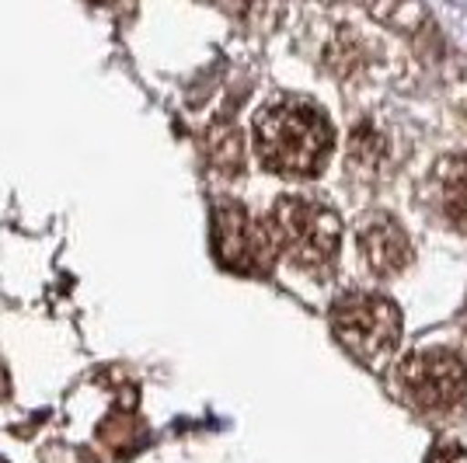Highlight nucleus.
Instances as JSON below:
<instances>
[{
    "label": "nucleus",
    "mask_w": 467,
    "mask_h": 463,
    "mask_svg": "<svg viewBox=\"0 0 467 463\" xmlns=\"http://www.w3.org/2000/svg\"><path fill=\"white\" fill-rule=\"evenodd\" d=\"M331 331L338 345L367 366H380L398 352L401 310L380 293H346L331 307Z\"/></svg>",
    "instance_id": "7ed1b4c3"
},
{
    "label": "nucleus",
    "mask_w": 467,
    "mask_h": 463,
    "mask_svg": "<svg viewBox=\"0 0 467 463\" xmlns=\"http://www.w3.org/2000/svg\"><path fill=\"white\" fill-rule=\"evenodd\" d=\"M335 133L328 116L304 98L273 101L254 116V150L258 160L275 174L311 178L325 168Z\"/></svg>",
    "instance_id": "f257e3e1"
},
{
    "label": "nucleus",
    "mask_w": 467,
    "mask_h": 463,
    "mask_svg": "<svg viewBox=\"0 0 467 463\" xmlns=\"http://www.w3.org/2000/svg\"><path fill=\"white\" fill-rule=\"evenodd\" d=\"M359 252L367 258L377 275H398L409 269L411 262V244L405 227L394 216H373L370 223L359 231Z\"/></svg>",
    "instance_id": "423d86ee"
},
{
    "label": "nucleus",
    "mask_w": 467,
    "mask_h": 463,
    "mask_svg": "<svg viewBox=\"0 0 467 463\" xmlns=\"http://www.w3.org/2000/svg\"><path fill=\"white\" fill-rule=\"evenodd\" d=\"M269 227H273L275 248L300 269L328 272L331 262L338 258L342 223L328 206H321L314 199L283 195L269 216Z\"/></svg>",
    "instance_id": "f03ea898"
},
{
    "label": "nucleus",
    "mask_w": 467,
    "mask_h": 463,
    "mask_svg": "<svg viewBox=\"0 0 467 463\" xmlns=\"http://www.w3.org/2000/svg\"><path fill=\"white\" fill-rule=\"evenodd\" d=\"M398 397L419 415H450L467 401V363L450 348H419L394 369Z\"/></svg>",
    "instance_id": "20e7f679"
},
{
    "label": "nucleus",
    "mask_w": 467,
    "mask_h": 463,
    "mask_svg": "<svg viewBox=\"0 0 467 463\" xmlns=\"http://www.w3.org/2000/svg\"><path fill=\"white\" fill-rule=\"evenodd\" d=\"M436 192L443 216L457 231L467 233V157H450L436 171Z\"/></svg>",
    "instance_id": "0eeeda50"
},
{
    "label": "nucleus",
    "mask_w": 467,
    "mask_h": 463,
    "mask_svg": "<svg viewBox=\"0 0 467 463\" xmlns=\"http://www.w3.org/2000/svg\"><path fill=\"white\" fill-rule=\"evenodd\" d=\"M213 252L231 272H269L279 248L269 220L258 223L244 206L220 202L213 216Z\"/></svg>",
    "instance_id": "39448f33"
},
{
    "label": "nucleus",
    "mask_w": 467,
    "mask_h": 463,
    "mask_svg": "<svg viewBox=\"0 0 467 463\" xmlns=\"http://www.w3.org/2000/svg\"><path fill=\"white\" fill-rule=\"evenodd\" d=\"M426 463H467V449L464 446H443V449H436Z\"/></svg>",
    "instance_id": "6e6552de"
}]
</instances>
